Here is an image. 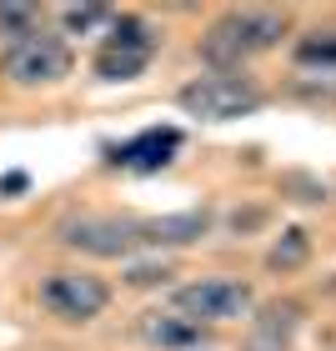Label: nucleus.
Segmentation results:
<instances>
[{
	"instance_id": "obj_11",
	"label": "nucleus",
	"mask_w": 336,
	"mask_h": 351,
	"mask_svg": "<svg viewBox=\"0 0 336 351\" xmlns=\"http://www.w3.org/2000/svg\"><path fill=\"white\" fill-rule=\"evenodd\" d=\"M141 337L156 341V346H196L201 341V326L196 322H186V316H146L141 322Z\"/></svg>"
},
{
	"instance_id": "obj_5",
	"label": "nucleus",
	"mask_w": 336,
	"mask_h": 351,
	"mask_svg": "<svg viewBox=\"0 0 336 351\" xmlns=\"http://www.w3.org/2000/svg\"><path fill=\"white\" fill-rule=\"evenodd\" d=\"M40 301L56 316H66V322H91V316L106 311L110 286L101 276H86V271H56V276L40 286Z\"/></svg>"
},
{
	"instance_id": "obj_2",
	"label": "nucleus",
	"mask_w": 336,
	"mask_h": 351,
	"mask_svg": "<svg viewBox=\"0 0 336 351\" xmlns=\"http://www.w3.org/2000/svg\"><path fill=\"white\" fill-rule=\"evenodd\" d=\"M176 301V316L186 322H236V316L251 311V286L246 281H231V276H206V281H191L171 296Z\"/></svg>"
},
{
	"instance_id": "obj_10",
	"label": "nucleus",
	"mask_w": 336,
	"mask_h": 351,
	"mask_svg": "<svg viewBox=\"0 0 336 351\" xmlns=\"http://www.w3.org/2000/svg\"><path fill=\"white\" fill-rule=\"evenodd\" d=\"M206 236V216L186 211V216H161V221H141V246H186Z\"/></svg>"
},
{
	"instance_id": "obj_13",
	"label": "nucleus",
	"mask_w": 336,
	"mask_h": 351,
	"mask_svg": "<svg viewBox=\"0 0 336 351\" xmlns=\"http://www.w3.org/2000/svg\"><path fill=\"white\" fill-rule=\"evenodd\" d=\"M40 15H36V5H0V36H5L10 45L15 40H25V36H36V25Z\"/></svg>"
},
{
	"instance_id": "obj_4",
	"label": "nucleus",
	"mask_w": 336,
	"mask_h": 351,
	"mask_svg": "<svg viewBox=\"0 0 336 351\" xmlns=\"http://www.w3.org/2000/svg\"><path fill=\"white\" fill-rule=\"evenodd\" d=\"M181 106L201 121H236L261 106V90L241 81V75H201V81H191L181 90Z\"/></svg>"
},
{
	"instance_id": "obj_6",
	"label": "nucleus",
	"mask_w": 336,
	"mask_h": 351,
	"mask_svg": "<svg viewBox=\"0 0 336 351\" xmlns=\"http://www.w3.org/2000/svg\"><path fill=\"white\" fill-rule=\"evenodd\" d=\"M151 51H156V30L146 21H121L110 45L95 56V71H101V81H131V75L146 71Z\"/></svg>"
},
{
	"instance_id": "obj_8",
	"label": "nucleus",
	"mask_w": 336,
	"mask_h": 351,
	"mask_svg": "<svg viewBox=\"0 0 336 351\" xmlns=\"http://www.w3.org/2000/svg\"><path fill=\"white\" fill-rule=\"evenodd\" d=\"M296 337V306H266L261 316H251V331H246V351H286Z\"/></svg>"
},
{
	"instance_id": "obj_12",
	"label": "nucleus",
	"mask_w": 336,
	"mask_h": 351,
	"mask_svg": "<svg viewBox=\"0 0 336 351\" xmlns=\"http://www.w3.org/2000/svg\"><path fill=\"white\" fill-rule=\"evenodd\" d=\"M307 251H311V241H307V231H281V241L271 246V266L276 271H296L301 261H307Z\"/></svg>"
},
{
	"instance_id": "obj_15",
	"label": "nucleus",
	"mask_w": 336,
	"mask_h": 351,
	"mask_svg": "<svg viewBox=\"0 0 336 351\" xmlns=\"http://www.w3.org/2000/svg\"><path fill=\"white\" fill-rule=\"evenodd\" d=\"M301 66H336V40H301Z\"/></svg>"
},
{
	"instance_id": "obj_16",
	"label": "nucleus",
	"mask_w": 336,
	"mask_h": 351,
	"mask_svg": "<svg viewBox=\"0 0 336 351\" xmlns=\"http://www.w3.org/2000/svg\"><path fill=\"white\" fill-rule=\"evenodd\" d=\"M166 276H171L166 266H136V271H131V281H136V286H151V281H166Z\"/></svg>"
},
{
	"instance_id": "obj_9",
	"label": "nucleus",
	"mask_w": 336,
	"mask_h": 351,
	"mask_svg": "<svg viewBox=\"0 0 336 351\" xmlns=\"http://www.w3.org/2000/svg\"><path fill=\"white\" fill-rule=\"evenodd\" d=\"M181 146V131H146V136H136L131 146H121L116 151V161L121 166H131V171H156V166H166L171 161V151Z\"/></svg>"
},
{
	"instance_id": "obj_14",
	"label": "nucleus",
	"mask_w": 336,
	"mask_h": 351,
	"mask_svg": "<svg viewBox=\"0 0 336 351\" xmlns=\"http://www.w3.org/2000/svg\"><path fill=\"white\" fill-rule=\"evenodd\" d=\"M60 21H66L71 36H81V30H95L101 21H110V10L106 5H66V10H60Z\"/></svg>"
},
{
	"instance_id": "obj_1",
	"label": "nucleus",
	"mask_w": 336,
	"mask_h": 351,
	"mask_svg": "<svg viewBox=\"0 0 336 351\" xmlns=\"http://www.w3.org/2000/svg\"><path fill=\"white\" fill-rule=\"evenodd\" d=\"M286 21L271 10H241V15H226V21L211 25V36H206V60H216V66H241L246 56L256 51H271V45L281 40Z\"/></svg>"
},
{
	"instance_id": "obj_7",
	"label": "nucleus",
	"mask_w": 336,
	"mask_h": 351,
	"mask_svg": "<svg viewBox=\"0 0 336 351\" xmlns=\"http://www.w3.org/2000/svg\"><path fill=\"white\" fill-rule=\"evenodd\" d=\"M60 241L86 251V256H125L141 246V226L136 221H116V216H86L60 226Z\"/></svg>"
},
{
	"instance_id": "obj_3",
	"label": "nucleus",
	"mask_w": 336,
	"mask_h": 351,
	"mask_svg": "<svg viewBox=\"0 0 336 351\" xmlns=\"http://www.w3.org/2000/svg\"><path fill=\"white\" fill-rule=\"evenodd\" d=\"M0 66H5V75L15 86H51V81H60V75H71V45L60 36L36 30V36L5 45Z\"/></svg>"
}]
</instances>
